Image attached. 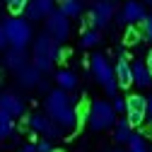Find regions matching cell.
<instances>
[{
  "instance_id": "cell-27",
  "label": "cell",
  "mask_w": 152,
  "mask_h": 152,
  "mask_svg": "<svg viewBox=\"0 0 152 152\" xmlns=\"http://www.w3.org/2000/svg\"><path fill=\"white\" fill-rule=\"evenodd\" d=\"M142 31H145V36H147V39L152 41V12H150L145 20H142Z\"/></svg>"
},
{
  "instance_id": "cell-22",
  "label": "cell",
  "mask_w": 152,
  "mask_h": 152,
  "mask_svg": "<svg viewBox=\"0 0 152 152\" xmlns=\"http://www.w3.org/2000/svg\"><path fill=\"white\" fill-rule=\"evenodd\" d=\"M99 39H102V36H99V31H97V29H85V31H82L80 44H82L85 48H92V46H97V44H99Z\"/></svg>"
},
{
  "instance_id": "cell-13",
  "label": "cell",
  "mask_w": 152,
  "mask_h": 152,
  "mask_svg": "<svg viewBox=\"0 0 152 152\" xmlns=\"http://www.w3.org/2000/svg\"><path fill=\"white\" fill-rule=\"evenodd\" d=\"M130 75H133V85H138V87H150L152 85V77L147 72L145 61H133L130 63Z\"/></svg>"
},
{
  "instance_id": "cell-4",
  "label": "cell",
  "mask_w": 152,
  "mask_h": 152,
  "mask_svg": "<svg viewBox=\"0 0 152 152\" xmlns=\"http://www.w3.org/2000/svg\"><path fill=\"white\" fill-rule=\"evenodd\" d=\"M53 39L48 34H41L39 39L34 41V68L39 72H46L53 68V61H51V48H53Z\"/></svg>"
},
{
  "instance_id": "cell-15",
  "label": "cell",
  "mask_w": 152,
  "mask_h": 152,
  "mask_svg": "<svg viewBox=\"0 0 152 152\" xmlns=\"http://www.w3.org/2000/svg\"><path fill=\"white\" fill-rule=\"evenodd\" d=\"M5 65L10 68V70H20V68H24L27 65V56H24V48H10L7 53H5Z\"/></svg>"
},
{
  "instance_id": "cell-10",
  "label": "cell",
  "mask_w": 152,
  "mask_h": 152,
  "mask_svg": "<svg viewBox=\"0 0 152 152\" xmlns=\"http://www.w3.org/2000/svg\"><path fill=\"white\" fill-rule=\"evenodd\" d=\"M113 77H116V85H118V87H123V89H128V87L133 85L130 63H128L126 51H121V56H118V63H116V68H113Z\"/></svg>"
},
{
  "instance_id": "cell-1",
  "label": "cell",
  "mask_w": 152,
  "mask_h": 152,
  "mask_svg": "<svg viewBox=\"0 0 152 152\" xmlns=\"http://www.w3.org/2000/svg\"><path fill=\"white\" fill-rule=\"evenodd\" d=\"M7 36V44L12 48H24L31 39V27L27 20H20V17H7V20L0 24Z\"/></svg>"
},
{
  "instance_id": "cell-21",
  "label": "cell",
  "mask_w": 152,
  "mask_h": 152,
  "mask_svg": "<svg viewBox=\"0 0 152 152\" xmlns=\"http://www.w3.org/2000/svg\"><path fill=\"white\" fill-rule=\"evenodd\" d=\"M12 130H15V118H10L5 111H0V140L12 135Z\"/></svg>"
},
{
  "instance_id": "cell-5",
  "label": "cell",
  "mask_w": 152,
  "mask_h": 152,
  "mask_svg": "<svg viewBox=\"0 0 152 152\" xmlns=\"http://www.w3.org/2000/svg\"><path fill=\"white\" fill-rule=\"evenodd\" d=\"M24 126H29L34 133H41L46 138H63V128L56 121H51L48 116H44V113H31V116H27Z\"/></svg>"
},
{
  "instance_id": "cell-9",
  "label": "cell",
  "mask_w": 152,
  "mask_h": 152,
  "mask_svg": "<svg viewBox=\"0 0 152 152\" xmlns=\"http://www.w3.org/2000/svg\"><path fill=\"white\" fill-rule=\"evenodd\" d=\"M145 17H147V12H145V5L142 3H138V0H126L123 7H121L118 20L123 24H138V22L145 20Z\"/></svg>"
},
{
  "instance_id": "cell-2",
  "label": "cell",
  "mask_w": 152,
  "mask_h": 152,
  "mask_svg": "<svg viewBox=\"0 0 152 152\" xmlns=\"http://www.w3.org/2000/svg\"><path fill=\"white\" fill-rule=\"evenodd\" d=\"M89 68H92V75L97 77V82H102L104 92L109 94V97H116L118 85H116V77H113V68H111V63L104 58L102 53H97V56H92Z\"/></svg>"
},
{
  "instance_id": "cell-23",
  "label": "cell",
  "mask_w": 152,
  "mask_h": 152,
  "mask_svg": "<svg viewBox=\"0 0 152 152\" xmlns=\"http://www.w3.org/2000/svg\"><path fill=\"white\" fill-rule=\"evenodd\" d=\"M123 41H126V46H135V44L140 41V29H138L135 24H128V29H126V36H123Z\"/></svg>"
},
{
  "instance_id": "cell-18",
  "label": "cell",
  "mask_w": 152,
  "mask_h": 152,
  "mask_svg": "<svg viewBox=\"0 0 152 152\" xmlns=\"http://www.w3.org/2000/svg\"><path fill=\"white\" fill-rule=\"evenodd\" d=\"M113 126H116V133H113V140H116V142H128V138L133 135V128L128 126V121H126V118H118V121L113 123Z\"/></svg>"
},
{
  "instance_id": "cell-17",
  "label": "cell",
  "mask_w": 152,
  "mask_h": 152,
  "mask_svg": "<svg viewBox=\"0 0 152 152\" xmlns=\"http://www.w3.org/2000/svg\"><path fill=\"white\" fill-rule=\"evenodd\" d=\"M58 12H61V15H65L68 20H70V17H77V15L82 12V3H80V0H61Z\"/></svg>"
},
{
  "instance_id": "cell-33",
  "label": "cell",
  "mask_w": 152,
  "mask_h": 152,
  "mask_svg": "<svg viewBox=\"0 0 152 152\" xmlns=\"http://www.w3.org/2000/svg\"><path fill=\"white\" fill-rule=\"evenodd\" d=\"M142 5H152V0H142Z\"/></svg>"
},
{
  "instance_id": "cell-35",
  "label": "cell",
  "mask_w": 152,
  "mask_h": 152,
  "mask_svg": "<svg viewBox=\"0 0 152 152\" xmlns=\"http://www.w3.org/2000/svg\"><path fill=\"white\" fill-rule=\"evenodd\" d=\"M51 152H63V150H51Z\"/></svg>"
},
{
  "instance_id": "cell-19",
  "label": "cell",
  "mask_w": 152,
  "mask_h": 152,
  "mask_svg": "<svg viewBox=\"0 0 152 152\" xmlns=\"http://www.w3.org/2000/svg\"><path fill=\"white\" fill-rule=\"evenodd\" d=\"M145 104H147V99L142 97V94H130V97H126V111H140V113H145Z\"/></svg>"
},
{
  "instance_id": "cell-25",
  "label": "cell",
  "mask_w": 152,
  "mask_h": 152,
  "mask_svg": "<svg viewBox=\"0 0 152 152\" xmlns=\"http://www.w3.org/2000/svg\"><path fill=\"white\" fill-rule=\"evenodd\" d=\"M87 113H89V104H80V106H75V118H77V126L82 123V121H87Z\"/></svg>"
},
{
  "instance_id": "cell-14",
  "label": "cell",
  "mask_w": 152,
  "mask_h": 152,
  "mask_svg": "<svg viewBox=\"0 0 152 152\" xmlns=\"http://www.w3.org/2000/svg\"><path fill=\"white\" fill-rule=\"evenodd\" d=\"M17 80H20L22 87H34V85L41 82V72L36 70L34 65H24V68L17 70Z\"/></svg>"
},
{
  "instance_id": "cell-20",
  "label": "cell",
  "mask_w": 152,
  "mask_h": 152,
  "mask_svg": "<svg viewBox=\"0 0 152 152\" xmlns=\"http://www.w3.org/2000/svg\"><path fill=\"white\" fill-rule=\"evenodd\" d=\"M128 150L126 152H150V147H147V142L142 140V135H135V133H133V135L128 138Z\"/></svg>"
},
{
  "instance_id": "cell-7",
  "label": "cell",
  "mask_w": 152,
  "mask_h": 152,
  "mask_svg": "<svg viewBox=\"0 0 152 152\" xmlns=\"http://www.w3.org/2000/svg\"><path fill=\"white\" fill-rule=\"evenodd\" d=\"M113 12H116V5H113V0H97V3L92 5V12H89V20H92V27H106L111 22Z\"/></svg>"
},
{
  "instance_id": "cell-32",
  "label": "cell",
  "mask_w": 152,
  "mask_h": 152,
  "mask_svg": "<svg viewBox=\"0 0 152 152\" xmlns=\"http://www.w3.org/2000/svg\"><path fill=\"white\" fill-rule=\"evenodd\" d=\"M22 152H36V150H34V142H31V145H24V150H22Z\"/></svg>"
},
{
  "instance_id": "cell-8",
  "label": "cell",
  "mask_w": 152,
  "mask_h": 152,
  "mask_svg": "<svg viewBox=\"0 0 152 152\" xmlns=\"http://www.w3.org/2000/svg\"><path fill=\"white\" fill-rule=\"evenodd\" d=\"M68 106H72V99L68 97V92H63V89L48 92V97H46V113H48V118L58 116V113L65 111Z\"/></svg>"
},
{
  "instance_id": "cell-30",
  "label": "cell",
  "mask_w": 152,
  "mask_h": 152,
  "mask_svg": "<svg viewBox=\"0 0 152 152\" xmlns=\"http://www.w3.org/2000/svg\"><path fill=\"white\" fill-rule=\"evenodd\" d=\"M7 46V36H5V31H3V27H0V51H3Z\"/></svg>"
},
{
  "instance_id": "cell-29",
  "label": "cell",
  "mask_w": 152,
  "mask_h": 152,
  "mask_svg": "<svg viewBox=\"0 0 152 152\" xmlns=\"http://www.w3.org/2000/svg\"><path fill=\"white\" fill-rule=\"evenodd\" d=\"M145 118H150V123H152V97H150L147 104H145Z\"/></svg>"
},
{
  "instance_id": "cell-16",
  "label": "cell",
  "mask_w": 152,
  "mask_h": 152,
  "mask_svg": "<svg viewBox=\"0 0 152 152\" xmlns=\"http://www.w3.org/2000/svg\"><path fill=\"white\" fill-rule=\"evenodd\" d=\"M56 82H58V87L63 92H70V89L77 87V77H75L72 70H58L56 72Z\"/></svg>"
},
{
  "instance_id": "cell-28",
  "label": "cell",
  "mask_w": 152,
  "mask_h": 152,
  "mask_svg": "<svg viewBox=\"0 0 152 152\" xmlns=\"http://www.w3.org/2000/svg\"><path fill=\"white\" fill-rule=\"evenodd\" d=\"M111 109L116 111V113H121V111H126V99H121V97H116V99H113V104H111Z\"/></svg>"
},
{
  "instance_id": "cell-26",
  "label": "cell",
  "mask_w": 152,
  "mask_h": 152,
  "mask_svg": "<svg viewBox=\"0 0 152 152\" xmlns=\"http://www.w3.org/2000/svg\"><path fill=\"white\" fill-rule=\"evenodd\" d=\"M34 150H36V152H51V150H53V145H51V140H48V138H46V140H36Z\"/></svg>"
},
{
  "instance_id": "cell-6",
  "label": "cell",
  "mask_w": 152,
  "mask_h": 152,
  "mask_svg": "<svg viewBox=\"0 0 152 152\" xmlns=\"http://www.w3.org/2000/svg\"><path fill=\"white\" fill-rule=\"evenodd\" d=\"M46 34L51 36L56 44L65 41L68 34H70V22H68V17L61 15L58 10H53L51 15H46Z\"/></svg>"
},
{
  "instance_id": "cell-12",
  "label": "cell",
  "mask_w": 152,
  "mask_h": 152,
  "mask_svg": "<svg viewBox=\"0 0 152 152\" xmlns=\"http://www.w3.org/2000/svg\"><path fill=\"white\" fill-rule=\"evenodd\" d=\"M24 12H27V17L29 20H44L46 15H51L53 12V0H29L27 3V7H24Z\"/></svg>"
},
{
  "instance_id": "cell-3",
  "label": "cell",
  "mask_w": 152,
  "mask_h": 152,
  "mask_svg": "<svg viewBox=\"0 0 152 152\" xmlns=\"http://www.w3.org/2000/svg\"><path fill=\"white\" fill-rule=\"evenodd\" d=\"M87 121H89V128L92 130H106L116 123V111L111 109L109 102H92L89 106V113H87Z\"/></svg>"
},
{
  "instance_id": "cell-34",
  "label": "cell",
  "mask_w": 152,
  "mask_h": 152,
  "mask_svg": "<svg viewBox=\"0 0 152 152\" xmlns=\"http://www.w3.org/2000/svg\"><path fill=\"white\" fill-rule=\"evenodd\" d=\"M113 152H126V150H113Z\"/></svg>"
},
{
  "instance_id": "cell-24",
  "label": "cell",
  "mask_w": 152,
  "mask_h": 152,
  "mask_svg": "<svg viewBox=\"0 0 152 152\" xmlns=\"http://www.w3.org/2000/svg\"><path fill=\"white\" fill-rule=\"evenodd\" d=\"M27 3H29V0H7V10L12 12V17H17L20 12H24Z\"/></svg>"
},
{
  "instance_id": "cell-31",
  "label": "cell",
  "mask_w": 152,
  "mask_h": 152,
  "mask_svg": "<svg viewBox=\"0 0 152 152\" xmlns=\"http://www.w3.org/2000/svg\"><path fill=\"white\" fill-rule=\"evenodd\" d=\"M145 65H147V72H150V77H152V51H150V56H147V61H145Z\"/></svg>"
},
{
  "instance_id": "cell-11",
  "label": "cell",
  "mask_w": 152,
  "mask_h": 152,
  "mask_svg": "<svg viewBox=\"0 0 152 152\" xmlns=\"http://www.w3.org/2000/svg\"><path fill=\"white\" fill-rule=\"evenodd\" d=\"M0 111H5L10 118L24 116V102L17 94H0Z\"/></svg>"
}]
</instances>
